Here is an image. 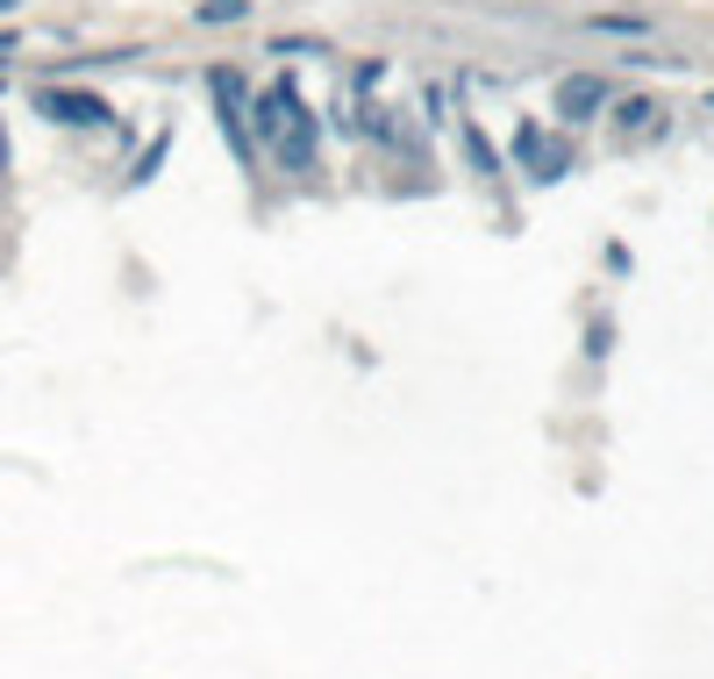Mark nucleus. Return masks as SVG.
Here are the masks:
<instances>
[{"label":"nucleus","mask_w":714,"mask_h":679,"mask_svg":"<svg viewBox=\"0 0 714 679\" xmlns=\"http://www.w3.org/2000/svg\"><path fill=\"white\" fill-rule=\"evenodd\" d=\"M251 129L265 144V158H279L286 172H315V129H322V115L300 100V86L286 72L251 94Z\"/></svg>","instance_id":"obj_1"},{"label":"nucleus","mask_w":714,"mask_h":679,"mask_svg":"<svg viewBox=\"0 0 714 679\" xmlns=\"http://www.w3.org/2000/svg\"><path fill=\"white\" fill-rule=\"evenodd\" d=\"M207 86H215V100H222V129H230L236 158H251V86H243V72H230V65H222Z\"/></svg>","instance_id":"obj_2"},{"label":"nucleus","mask_w":714,"mask_h":679,"mask_svg":"<svg viewBox=\"0 0 714 679\" xmlns=\"http://www.w3.org/2000/svg\"><path fill=\"white\" fill-rule=\"evenodd\" d=\"M514 150H522V165H529V179H536V187H551V179H565V144H543V129L536 123H522L514 129Z\"/></svg>","instance_id":"obj_3"},{"label":"nucleus","mask_w":714,"mask_h":679,"mask_svg":"<svg viewBox=\"0 0 714 679\" xmlns=\"http://www.w3.org/2000/svg\"><path fill=\"white\" fill-rule=\"evenodd\" d=\"M600 108H607V86L600 79H565V86H557V115H565V123H594Z\"/></svg>","instance_id":"obj_4"},{"label":"nucleus","mask_w":714,"mask_h":679,"mask_svg":"<svg viewBox=\"0 0 714 679\" xmlns=\"http://www.w3.org/2000/svg\"><path fill=\"white\" fill-rule=\"evenodd\" d=\"M43 108L57 115V123H108V100H86V94H43Z\"/></svg>","instance_id":"obj_5"},{"label":"nucleus","mask_w":714,"mask_h":679,"mask_svg":"<svg viewBox=\"0 0 714 679\" xmlns=\"http://www.w3.org/2000/svg\"><path fill=\"white\" fill-rule=\"evenodd\" d=\"M458 136H465V150H472V165H479V172H500V150L486 144V129L472 123V115H465V123H458Z\"/></svg>","instance_id":"obj_6"},{"label":"nucleus","mask_w":714,"mask_h":679,"mask_svg":"<svg viewBox=\"0 0 714 679\" xmlns=\"http://www.w3.org/2000/svg\"><path fill=\"white\" fill-rule=\"evenodd\" d=\"M594 29H607V36H643V14H594Z\"/></svg>","instance_id":"obj_7"},{"label":"nucleus","mask_w":714,"mask_h":679,"mask_svg":"<svg viewBox=\"0 0 714 679\" xmlns=\"http://www.w3.org/2000/svg\"><path fill=\"white\" fill-rule=\"evenodd\" d=\"M236 14H251V0H201V22H236Z\"/></svg>","instance_id":"obj_8"},{"label":"nucleus","mask_w":714,"mask_h":679,"mask_svg":"<svg viewBox=\"0 0 714 679\" xmlns=\"http://www.w3.org/2000/svg\"><path fill=\"white\" fill-rule=\"evenodd\" d=\"M0 165H8V150H0Z\"/></svg>","instance_id":"obj_9"}]
</instances>
